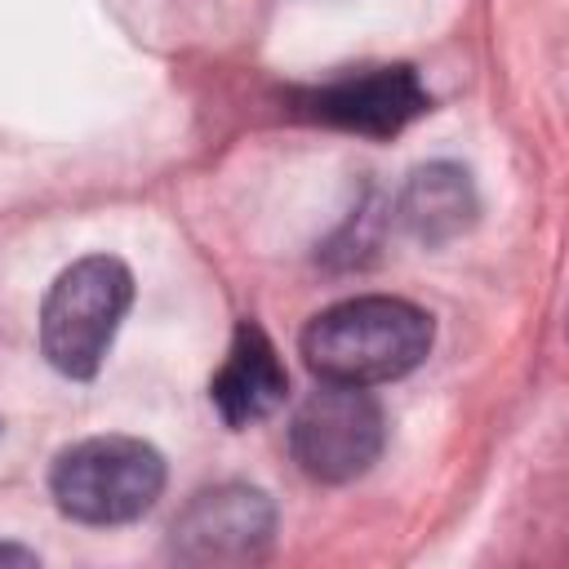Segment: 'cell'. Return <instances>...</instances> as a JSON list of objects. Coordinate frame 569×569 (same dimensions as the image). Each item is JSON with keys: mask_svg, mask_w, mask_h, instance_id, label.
Masks as SVG:
<instances>
[{"mask_svg": "<svg viewBox=\"0 0 569 569\" xmlns=\"http://www.w3.org/2000/svg\"><path fill=\"white\" fill-rule=\"evenodd\" d=\"M436 325L422 307L387 293L325 307L302 329V360L320 382L378 387L413 373L431 351Z\"/></svg>", "mask_w": 569, "mask_h": 569, "instance_id": "obj_1", "label": "cell"}, {"mask_svg": "<svg viewBox=\"0 0 569 569\" xmlns=\"http://www.w3.org/2000/svg\"><path fill=\"white\" fill-rule=\"evenodd\" d=\"M49 493L80 525H129L164 493V458L138 436H89L53 458Z\"/></svg>", "mask_w": 569, "mask_h": 569, "instance_id": "obj_2", "label": "cell"}, {"mask_svg": "<svg viewBox=\"0 0 569 569\" xmlns=\"http://www.w3.org/2000/svg\"><path fill=\"white\" fill-rule=\"evenodd\" d=\"M133 307V276L111 253L71 262L44 293L40 351L67 378H93L111 351L120 320Z\"/></svg>", "mask_w": 569, "mask_h": 569, "instance_id": "obj_3", "label": "cell"}, {"mask_svg": "<svg viewBox=\"0 0 569 569\" xmlns=\"http://www.w3.org/2000/svg\"><path fill=\"white\" fill-rule=\"evenodd\" d=\"M382 445L387 418L365 387L325 382L293 409L289 422V453L302 476L320 485H347L365 476L382 458Z\"/></svg>", "mask_w": 569, "mask_h": 569, "instance_id": "obj_4", "label": "cell"}, {"mask_svg": "<svg viewBox=\"0 0 569 569\" xmlns=\"http://www.w3.org/2000/svg\"><path fill=\"white\" fill-rule=\"evenodd\" d=\"M276 533V507L253 485H213L191 493L173 516L169 551L182 565H244L267 556Z\"/></svg>", "mask_w": 569, "mask_h": 569, "instance_id": "obj_5", "label": "cell"}, {"mask_svg": "<svg viewBox=\"0 0 569 569\" xmlns=\"http://www.w3.org/2000/svg\"><path fill=\"white\" fill-rule=\"evenodd\" d=\"M293 111L365 138H391L405 124H413L422 111H431V93L422 89L418 71L400 62V67H373L360 76L302 89Z\"/></svg>", "mask_w": 569, "mask_h": 569, "instance_id": "obj_6", "label": "cell"}, {"mask_svg": "<svg viewBox=\"0 0 569 569\" xmlns=\"http://www.w3.org/2000/svg\"><path fill=\"white\" fill-rule=\"evenodd\" d=\"M289 396V373L280 365L276 342L253 325L240 320L227 347V360L218 365L213 382H209V400L218 409V418L227 427H253L262 418H271Z\"/></svg>", "mask_w": 569, "mask_h": 569, "instance_id": "obj_7", "label": "cell"}, {"mask_svg": "<svg viewBox=\"0 0 569 569\" xmlns=\"http://www.w3.org/2000/svg\"><path fill=\"white\" fill-rule=\"evenodd\" d=\"M476 209L480 204H476V187H471L467 169H458L449 160L413 169L409 182L400 187V200H396L405 231L431 249L462 236L476 222Z\"/></svg>", "mask_w": 569, "mask_h": 569, "instance_id": "obj_8", "label": "cell"}, {"mask_svg": "<svg viewBox=\"0 0 569 569\" xmlns=\"http://www.w3.org/2000/svg\"><path fill=\"white\" fill-rule=\"evenodd\" d=\"M0 560H27V565H31L36 556H31V551H22V547H0Z\"/></svg>", "mask_w": 569, "mask_h": 569, "instance_id": "obj_9", "label": "cell"}]
</instances>
